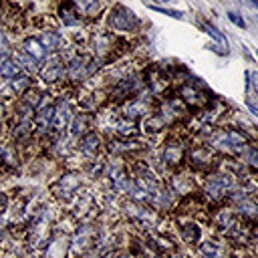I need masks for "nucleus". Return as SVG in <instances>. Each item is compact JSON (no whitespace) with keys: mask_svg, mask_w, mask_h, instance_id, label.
Here are the masks:
<instances>
[{"mask_svg":"<svg viewBox=\"0 0 258 258\" xmlns=\"http://www.w3.org/2000/svg\"><path fill=\"white\" fill-rule=\"evenodd\" d=\"M64 58V75H67V83L77 87L83 85L85 81H89L99 69H101V60L93 58L89 52H60Z\"/></svg>","mask_w":258,"mask_h":258,"instance_id":"f257e3e1","label":"nucleus"},{"mask_svg":"<svg viewBox=\"0 0 258 258\" xmlns=\"http://www.w3.org/2000/svg\"><path fill=\"white\" fill-rule=\"evenodd\" d=\"M71 230H64V226L58 224L46 240V244L40 250V258H71Z\"/></svg>","mask_w":258,"mask_h":258,"instance_id":"423d86ee","label":"nucleus"},{"mask_svg":"<svg viewBox=\"0 0 258 258\" xmlns=\"http://www.w3.org/2000/svg\"><path fill=\"white\" fill-rule=\"evenodd\" d=\"M75 117V107L69 95H60L54 99V121H52V135H64L71 121Z\"/></svg>","mask_w":258,"mask_h":258,"instance_id":"1a4fd4ad","label":"nucleus"},{"mask_svg":"<svg viewBox=\"0 0 258 258\" xmlns=\"http://www.w3.org/2000/svg\"><path fill=\"white\" fill-rule=\"evenodd\" d=\"M48 191L60 204L75 202V198L83 191V175L77 169H67L48 185Z\"/></svg>","mask_w":258,"mask_h":258,"instance_id":"f03ea898","label":"nucleus"},{"mask_svg":"<svg viewBox=\"0 0 258 258\" xmlns=\"http://www.w3.org/2000/svg\"><path fill=\"white\" fill-rule=\"evenodd\" d=\"M103 147H105V143H103V137H101V133H99L97 129H93V131H89L87 135H83L81 139H77V149H79V153H83V155L89 157V159H95V157L103 151Z\"/></svg>","mask_w":258,"mask_h":258,"instance_id":"f8f14e48","label":"nucleus"},{"mask_svg":"<svg viewBox=\"0 0 258 258\" xmlns=\"http://www.w3.org/2000/svg\"><path fill=\"white\" fill-rule=\"evenodd\" d=\"M8 210H10V198L6 191L0 189V216H4Z\"/></svg>","mask_w":258,"mask_h":258,"instance_id":"cd10ccee","label":"nucleus"},{"mask_svg":"<svg viewBox=\"0 0 258 258\" xmlns=\"http://www.w3.org/2000/svg\"><path fill=\"white\" fill-rule=\"evenodd\" d=\"M8 119H10V107L0 101V127H4L8 123Z\"/></svg>","mask_w":258,"mask_h":258,"instance_id":"c85d7f7f","label":"nucleus"},{"mask_svg":"<svg viewBox=\"0 0 258 258\" xmlns=\"http://www.w3.org/2000/svg\"><path fill=\"white\" fill-rule=\"evenodd\" d=\"M38 40L48 54H60L64 50V44H67L64 36L56 28H48V26L42 28V32L38 34Z\"/></svg>","mask_w":258,"mask_h":258,"instance_id":"dca6fc26","label":"nucleus"},{"mask_svg":"<svg viewBox=\"0 0 258 258\" xmlns=\"http://www.w3.org/2000/svg\"><path fill=\"white\" fill-rule=\"evenodd\" d=\"M202 258H230L228 246L220 240H204L198 244Z\"/></svg>","mask_w":258,"mask_h":258,"instance_id":"6ab92c4d","label":"nucleus"},{"mask_svg":"<svg viewBox=\"0 0 258 258\" xmlns=\"http://www.w3.org/2000/svg\"><path fill=\"white\" fill-rule=\"evenodd\" d=\"M40 81L44 87H54V85H67V75H64V58L62 54H50L46 62L40 64L38 71Z\"/></svg>","mask_w":258,"mask_h":258,"instance_id":"6e6552de","label":"nucleus"},{"mask_svg":"<svg viewBox=\"0 0 258 258\" xmlns=\"http://www.w3.org/2000/svg\"><path fill=\"white\" fill-rule=\"evenodd\" d=\"M18 50H22L24 54H28V56H32L36 62H46L48 60V52L44 50V46L40 44V40H38V36H24L22 40H20V44H18Z\"/></svg>","mask_w":258,"mask_h":258,"instance_id":"f3484780","label":"nucleus"},{"mask_svg":"<svg viewBox=\"0 0 258 258\" xmlns=\"http://www.w3.org/2000/svg\"><path fill=\"white\" fill-rule=\"evenodd\" d=\"M141 26V20L137 14L125 6V4H113L107 12V28L113 30V34H131L137 32Z\"/></svg>","mask_w":258,"mask_h":258,"instance_id":"7ed1b4c3","label":"nucleus"},{"mask_svg":"<svg viewBox=\"0 0 258 258\" xmlns=\"http://www.w3.org/2000/svg\"><path fill=\"white\" fill-rule=\"evenodd\" d=\"M167 187L173 191L175 198H185V196H194V189H196V179L185 173V171H177L169 177L167 181Z\"/></svg>","mask_w":258,"mask_h":258,"instance_id":"4468645a","label":"nucleus"},{"mask_svg":"<svg viewBox=\"0 0 258 258\" xmlns=\"http://www.w3.org/2000/svg\"><path fill=\"white\" fill-rule=\"evenodd\" d=\"M202 26H204L206 34H208V36H212V38L216 40V44H218V46H222V48H226V50H228V40H226V36H224V34H222V32H220L212 22H204Z\"/></svg>","mask_w":258,"mask_h":258,"instance_id":"b1692460","label":"nucleus"},{"mask_svg":"<svg viewBox=\"0 0 258 258\" xmlns=\"http://www.w3.org/2000/svg\"><path fill=\"white\" fill-rule=\"evenodd\" d=\"M89 44V54L101 62H109L111 58H115V50L119 44V36L113 34L111 30H93L89 32L87 38Z\"/></svg>","mask_w":258,"mask_h":258,"instance_id":"20e7f679","label":"nucleus"},{"mask_svg":"<svg viewBox=\"0 0 258 258\" xmlns=\"http://www.w3.org/2000/svg\"><path fill=\"white\" fill-rule=\"evenodd\" d=\"M101 258H135L131 250H125V248H109L107 252H103Z\"/></svg>","mask_w":258,"mask_h":258,"instance_id":"393cba45","label":"nucleus"},{"mask_svg":"<svg viewBox=\"0 0 258 258\" xmlns=\"http://www.w3.org/2000/svg\"><path fill=\"white\" fill-rule=\"evenodd\" d=\"M244 157H246V161H248L252 167L258 169V147H248L246 153H244Z\"/></svg>","mask_w":258,"mask_h":258,"instance_id":"a878e982","label":"nucleus"},{"mask_svg":"<svg viewBox=\"0 0 258 258\" xmlns=\"http://www.w3.org/2000/svg\"><path fill=\"white\" fill-rule=\"evenodd\" d=\"M18 75H22V69H20V64L16 62L14 56L0 60V81H12V79H16Z\"/></svg>","mask_w":258,"mask_h":258,"instance_id":"4be33fe9","label":"nucleus"},{"mask_svg":"<svg viewBox=\"0 0 258 258\" xmlns=\"http://www.w3.org/2000/svg\"><path fill=\"white\" fill-rule=\"evenodd\" d=\"M56 16L64 28H79L85 24V18L81 16L77 2H60L56 6Z\"/></svg>","mask_w":258,"mask_h":258,"instance_id":"ddd939ff","label":"nucleus"},{"mask_svg":"<svg viewBox=\"0 0 258 258\" xmlns=\"http://www.w3.org/2000/svg\"><path fill=\"white\" fill-rule=\"evenodd\" d=\"M236 189V177L228 171H212L204 183V194L212 202H220Z\"/></svg>","mask_w":258,"mask_h":258,"instance_id":"0eeeda50","label":"nucleus"},{"mask_svg":"<svg viewBox=\"0 0 258 258\" xmlns=\"http://www.w3.org/2000/svg\"><path fill=\"white\" fill-rule=\"evenodd\" d=\"M6 145H8V143H6V141L0 137V159H2V155H4V149H6Z\"/></svg>","mask_w":258,"mask_h":258,"instance_id":"7c9ffc66","label":"nucleus"},{"mask_svg":"<svg viewBox=\"0 0 258 258\" xmlns=\"http://www.w3.org/2000/svg\"><path fill=\"white\" fill-rule=\"evenodd\" d=\"M93 129H95V113H91V111L75 113V117L69 125V133L73 139H81L83 135H87Z\"/></svg>","mask_w":258,"mask_h":258,"instance_id":"2eb2a0df","label":"nucleus"},{"mask_svg":"<svg viewBox=\"0 0 258 258\" xmlns=\"http://www.w3.org/2000/svg\"><path fill=\"white\" fill-rule=\"evenodd\" d=\"M185 155H187V151H185L183 141L173 135V137H169V139L163 143L161 153H159V161H161L165 167H169V169H179L181 163L185 161Z\"/></svg>","mask_w":258,"mask_h":258,"instance_id":"9d476101","label":"nucleus"},{"mask_svg":"<svg viewBox=\"0 0 258 258\" xmlns=\"http://www.w3.org/2000/svg\"><path fill=\"white\" fill-rule=\"evenodd\" d=\"M77 8H79L81 16L85 18V22H87V20H89V22L97 20V18L107 10V6H105L103 2H97V0H91V2H77Z\"/></svg>","mask_w":258,"mask_h":258,"instance_id":"aec40b11","label":"nucleus"},{"mask_svg":"<svg viewBox=\"0 0 258 258\" xmlns=\"http://www.w3.org/2000/svg\"><path fill=\"white\" fill-rule=\"evenodd\" d=\"M149 8H153L155 12L167 14V16H171V18H183V12H179V10H173V8H163V6H151V4H149Z\"/></svg>","mask_w":258,"mask_h":258,"instance_id":"bb28decb","label":"nucleus"},{"mask_svg":"<svg viewBox=\"0 0 258 258\" xmlns=\"http://www.w3.org/2000/svg\"><path fill=\"white\" fill-rule=\"evenodd\" d=\"M14 34L16 32L8 24L0 22V60L14 56V52H16V38H14Z\"/></svg>","mask_w":258,"mask_h":258,"instance_id":"a211bd4d","label":"nucleus"},{"mask_svg":"<svg viewBox=\"0 0 258 258\" xmlns=\"http://www.w3.org/2000/svg\"><path fill=\"white\" fill-rule=\"evenodd\" d=\"M228 18H230V22H234V24H236V26H240V28H244V26H246L244 18H242L238 12H228Z\"/></svg>","mask_w":258,"mask_h":258,"instance_id":"c756f323","label":"nucleus"},{"mask_svg":"<svg viewBox=\"0 0 258 258\" xmlns=\"http://www.w3.org/2000/svg\"><path fill=\"white\" fill-rule=\"evenodd\" d=\"M8 83H10V89L14 91L16 99H18V97H22L30 87H34V85H36V83H34V77H30V75H26V73L18 75L16 79H12V81H8Z\"/></svg>","mask_w":258,"mask_h":258,"instance_id":"5701e85b","label":"nucleus"},{"mask_svg":"<svg viewBox=\"0 0 258 258\" xmlns=\"http://www.w3.org/2000/svg\"><path fill=\"white\" fill-rule=\"evenodd\" d=\"M185 159L194 171H214L216 169V155L208 145H196L187 151Z\"/></svg>","mask_w":258,"mask_h":258,"instance_id":"9b49d317","label":"nucleus"},{"mask_svg":"<svg viewBox=\"0 0 258 258\" xmlns=\"http://www.w3.org/2000/svg\"><path fill=\"white\" fill-rule=\"evenodd\" d=\"M97 236H99V224L93 222L77 224L71 234V258H81L87 250H91L97 244Z\"/></svg>","mask_w":258,"mask_h":258,"instance_id":"39448f33","label":"nucleus"},{"mask_svg":"<svg viewBox=\"0 0 258 258\" xmlns=\"http://www.w3.org/2000/svg\"><path fill=\"white\" fill-rule=\"evenodd\" d=\"M179 238L187 246H198L200 238H202V230H200V226L196 222H183L179 226Z\"/></svg>","mask_w":258,"mask_h":258,"instance_id":"412c9836","label":"nucleus"},{"mask_svg":"<svg viewBox=\"0 0 258 258\" xmlns=\"http://www.w3.org/2000/svg\"><path fill=\"white\" fill-rule=\"evenodd\" d=\"M2 258H18V256H14V254H6V252H4Z\"/></svg>","mask_w":258,"mask_h":258,"instance_id":"2f4dec72","label":"nucleus"}]
</instances>
